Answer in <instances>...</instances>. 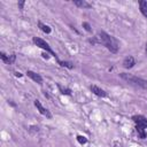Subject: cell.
<instances>
[{
	"instance_id": "1",
	"label": "cell",
	"mask_w": 147,
	"mask_h": 147,
	"mask_svg": "<svg viewBox=\"0 0 147 147\" xmlns=\"http://www.w3.org/2000/svg\"><path fill=\"white\" fill-rule=\"evenodd\" d=\"M90 41L93 44H101V45L106 46L113 53H116L118 51V44H117L116 39H114L111 36H109L108 33H106L103 31L98 32L96 36L94 37V39H91Z\"/></svg>"
},
{
	"instance_id": "2",
	"label": "cell",
	"mask_w": 147,
	"mask_h": 147,
	"mask_svg": "<svg viewBox=\"0 0 147 147\" xmlns=\"http://www.w3.org/2000/svg\"><path fill=\"white\" fill-rule=\"evenodd\" d=\"M125 82H127L129 84H132L134 86H138V87H142V88H146L147 87V80L142 79V78H139V77H136L133 75H129V74H121L119 75Z\"/></svg>"
},
{
	"instance_id": "3",
	"label": "cell",
	"mask_w": 147,
	"mask_h": 147,
	"mask_svg": "<svg viewBox=\"0 0 147 147\" xmlns=\"http://www.w3.org/2000/svg\"><path fill=\"white\" fill-rule=\"evenodd\" d=\"M33 42L38 46V47H40V48H42L44 51H46V53H49L53 57H55V60L57 61V63H60V60H59V57H57V55H56V53L51 48V46L45 41V40H42L41 38H38V37H34L33 38Z\"/></svg>"
},
{
	"instance_id": "4",
	"label": "cell",
	"mask_w": 147,
	"mask_h": 147,
	"mask_svg": "<svg viewBox=\"0 0 147 147\" xmlns=\"http://www.w3.org/2000/svg\"><path fill=\"white\" fill-rule=\"evenodd\" d=\"M132 119H133V122H134L137 125L142 126L144 129L147 127V118H146L145 116H142V115H134V116L132 117Z\"/></svg>"
},
{
	"instance_id": "5",
	"label": "cell",
	"mask_w": 147,
	"mask_h": 147,
	"mask_svg": "<svg viewBox=\"0 0 147 147\" xmlns=\"http://www.w3.org/2000/svg\"><path fill=\"white\" fill-rule=\"evenodd\" d=\"M34 106L37 107V109L39 110V113H40L41 115L46 116L47 118H52V114L49 113V110H48V109H46V108H44L39 100H36V101H34Z\"/></svg>"
},
{
	"instance_id": "6",
	"label": "cell",
	"mask_w": 147,
	"mask_h": 147,
	"mask_svg": "<svg viewBox=\"0 0 147 147\" xmlns=\"http://www.w3.org/2000/svg\"><path fill=\"white\" fill-rule=\"evenodd\" d=\"M91 91L95 94V95H98V96H101V98H105V96H107V93H106V91H103L102 88H100V87H98V86H95V85H91Z\"/></svg>"
},
{
	"instance_id": "7",
	"label": "cell",
	"mask_w": 147,
	"mask_h": 147,
	"mask_svg": "<svg viewBox=\"0 0 147 147\" xmlns=\"http://www.w3.org/2000/svg\"><path fill=\"white\" fill-rule=\"evenodd\" d=\"M134 64H136V61H134V59H133L132 56H126V57L123 60V67L126 68V69L132 68Z\"/></svg>"
},
{
	"instance_id": "8",
	"label": "cell",
	"mask_w": 147,
	"mask_h": 147,
	"mask_svg": "<svg viewBox=\"0 0 147 147\" xmlns=\"http://www.w3.org/2000/svg\"><path fill=\"white\" fill-rule=\"evenodd\" d=\"M26 75H28L32 80H34L36 83L41 84L42 78H41V76H40V75H38V74H36V72H33V71H31V70H28V71H26Z\"/></svg>"
},
{
	"instance_id": "9",
	"label": "cell",
	"mask_w": 147,
	"mask_h": 147,
	"mask_svg": "<svg viewBox=\"0 0 147 147\" xmlns=\"http://www.w3.org/2000/svg\"><path fill=\"white\" fill-rule=\"evenodd\" d=\"M74 3L76 6H78V7H82V8H90V7H92V5L90 2H87V1H85V0H75Z\"/></svg>"
},
{
	"instance_id": "10",
	"label": "cell",
	"mask_w": 147,
	"mask_h": 147,
	"mask_svg": "<svg viewBox=\"0 0 147 147\" xmlns=\"http://www.w3.org/2000/svg\"><path fill=\"white\" fill-rule=\"evenodd\" d=\"M139 7H140V11H141V14L147 18V1L141 0V1L139 2Z\"/></svg>"
},
{
	"instance_id": "11",
	"label": "cell",
	"mask_w": 147,
	"mask_h": 147,
	"mask_svg": "<svg viewBox=\"0 0 147 147\" xmlns=\"http://www.w3.org/2000/svg\"><path fill=\"white\" fill-rule=\"evenodd\" d=\"M38 26L41 29V31H44L45 33H51V31H52V29L48 26V25H46V24H44L42 22H38Z\"/></svg>"
},
{
	"instance_id": "12",
	"label": "cell",
	"mask_w": 147,
	"mask_h": 147,
	"mask_svg": "<svg viewBox=\"0 0 147 147\" xmlns=\"http://www.w3.org/2000/svg\"><path fill=\"white\" fill-rule=\"evenodd\" d=\"M136 130H137V132L139 133V136H140V138H141V139H145V138H146L145 129H144L142 126H139V125H137V126H136Z\"/></svg>"
},
{
	"instance_id": "13",
	"label": "cell",
	"mask_w": 147,
	"mask_h": 147,
	"mask_svg": "<svg viewBox=\"0 0 147 147\" xmlns=\"http://www.w3.org/2000/svg\"><path fill=\"white\" fill-rule=\"evenodd\" d=\"M61 67H65V68H69V69H72L74 68V64L71 62H65V61H60L59 63Z\"/></svg>"
},
{
	"instance_id": "14",
	"label": "cell",
	"mask_w": 147,
	"mask_h": 147,
	"mask_svg": "<svg viewBox=\"0 0 147 147\" xmlns=\"http://www.w3.org/2000/svg\"><path fill=\"white\" fill-rule=\"evenodd\" d=\"M59 88H60V91H61L62 94H68V95L71 94V91L69 88H62V86H60V85H59Z\"/></svg>"
},
{
	"instance_id": "15",
	"label": "cell",
	"mask_w": 147,
	"mask_h": 147,
	"mask_svg": "<svg viewBox=\"0 0 147 147\" xmlns=\"http://www.w3.org/2000/svg\"><path fill=\"white\" fill-rule=\"evenodd\" d=\"M77 140H78V142L82 144V145L86 144V141H87V139H86L85 137H83V136H77Z\"/></svg>"
},
{
	"instance_id": "16",
	"label": "cell",
	"mask_w": 147,
	"mask_h": 147,
	"mask_svg": "<svg viewBox=\"0 0 147 147\" xmlns=\"http://www.w3.org/2000/svg\"><path fill=\"white\" fill-rule=\"evenodd\" d=\"M83 26H84V28H85V30H86V31H88V32L92 30V29H91V25H90L87 22H83Z\"/></svg>"
},
{
	"instance_id": "17",
	"label": "cell",
	"mask_w": 147,
	"mask_h": 147,
	"mask_svg": "<svg viewBox=\"0 0 147 147\" xmlns=\"http://www.w3.org/2000/svg\"><path fill=\"white\" fill-rule=\"evenodd\" d=\"M23 6H24V1H20V2H18V7H20V9H23Z\"/></svg>"
},
{
	"instance_id": "18",
	"label": "cell",
	"mask_w": 147,
	"mask_h": 147,
	"mask_svg": "<svg viewBox=\"0 0 147 147\" xmlns=\"http://www.w3.org/2000/svg\"><path fill=\"white\" fill-rule=\"evenodd\" d=\"M15 76H17V77H22V75H21L20 72H15Z\"/></svg>"
},
{
	"instance_id": "19",
	"label": "cell",
	"mask_w": 147,
	"mask_h": 147,
	"mask_svg": "<svg viewBox=\"0 0 147 147\" xmlns=\"http://www.w3.org/2000/svg\"><path fill=\"white\" fill-rule=\"evenodd\" d=\"M146 54H147V45H146Z\"/></svg>"
}]
</instances>
